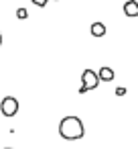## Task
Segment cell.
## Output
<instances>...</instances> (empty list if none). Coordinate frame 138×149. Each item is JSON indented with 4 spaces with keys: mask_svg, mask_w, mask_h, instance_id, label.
<instances>
[{
    "mask_svg": "<svg viewBox=\"0 0 138 149\" xmlns=\"http://www.w3.org/2000/svg\"><path fill=\"white\" fill-rule=\"evenodd\" d=\"M59 135L63 139H67V141L81 139L85 135L81 118H77V116H65V118H61V123H59Z\"/></svg>",
    "mask_w": 138,
    "mask_h": 149,
    "instance_id": "cell-1",
    "label": "cell"
},
{
    "mask_svg": "<svg viewBox=\"0 0 138 149\" xmlns=\"http://www.w3.org/2000/svg\"><path fill=\"white\" fill-rule=\"evenodd\" d=\"M81 80H83V84H81V88H79V94H85V92L95 90V88L100 86V78H97V74H95L93 70H83Z\"/></svg>",
    "mask_w": 138,
    "mask_h": 149,
    "instance_id": "cell-2",
    "label": "cell"
},
{
    "mask_svg": "<svg viewBox=\"0 0 138 149\" xmlns=\"http://www.w3.org/2000/svg\"><path fill=\"white\" fill-rule=\"evenodd\" d=\"M0 112L4 116H14L19 112V100L14 96H6L2 102H0Z\"/></svg>",
    "mask_w": 138,
    "mask_h": 149,
    "instance_id": "cell-3",
    "label": "cell"
},
{
    "mask_svg": "<svg viewBox=\"0 0 138 149\" xmlns=\"http://www.w3.org/2000/svg\"><path fill=\"white\" fill-rule=\"evenodd\" d=\"M124 15L130 17V19L138 17V2H136V0H128V2H124Z\"/></svg>",
    "mask_w": 138,
    "mask_h": 149,
    "instance_id": "cell-4",
    "label": "cell"
},
{
    "mask_svg": "<svg viewBox=\"0 0 138 149\" xmlns=\"http://www.w3.org/2000/svg\"><path fill=\"white\" fill-rule=\"evenodd\" d=\"M97 78H100V82H112L114 80V70L108 68V65H104V68H100Z\"/></svg>",
    "mask_w": 138,
    "mask_h": 149,
    "instance_id": "cell-5",
    "label": "cell"
},
{
    "mask_svg": "<svg viewBox=\"0 0 138 149\" xmlns=\"http://www.w3.org/2000/svg\"><path fill=\"white\" fill-rule=\"evenodd\" d=\"M89 31H91L93 37H104V35H106V25H104V23H93Z\"/></svg>",
    "mask_w": 138,
    "mask_h": 149,
    "instance_id": "cell-6",
    "label": "cell"
},
{
    "mask_svg": "<svg viewBox=\"0 0 138 149\" xmlns=\"http://www.w3.org/2000/svg\"><path fill=\"white\" fill-rule=\"evenodd\" d=\"M16 17H19L21 21H25V19L29 17V13H27V8H19V10H16Z\"/></svg>",
    "mask_w": 138,
    "mask_h": 149,
    "instance_id": "cell-7",
    "label": "cell"
},
{
    "mask_svg": "<svg viewBox=\"0 0 138 149\" xmlns=\"http://www.w3.org/2000/svg\"><path fill=\"white\" fill-rule=\"evenodd\" d=\"M49 2V0H33V4H37V6H45Z\"/></svg>",
    "mask_w": 138,
    "mask_h": 149,
    "instance_id": "cell-8",
    "label": "cell"
},
{
    "mask_svg": "<svg viewBox=\"0 0 138 149\" xmlns=\"http://www.w3.org/2000/svg\"><path fill=\"white\" fill-rule=\"evenodd\" d=\"M0 45H2V33H0Z\"/></svg>",
    "mask_w": 138,
    "mask_h": 149,
    "instance_id": "cell-9",
    "label": "cell"
},
{
    "mask_svg": "<svg viewBox=\"0 0 138 149\" xmlns=\"http://www.w3.org/2000/svg\"><path fill=\"white\" fill-rule=\"evenodd\" d=\"M6 149H12V147H6Z\"/></svg>",
    "mask_w": 138,
    "mask_h": 149,
    "instance_id": "cell-10",
    "label": "cell"
}]
</instances>
